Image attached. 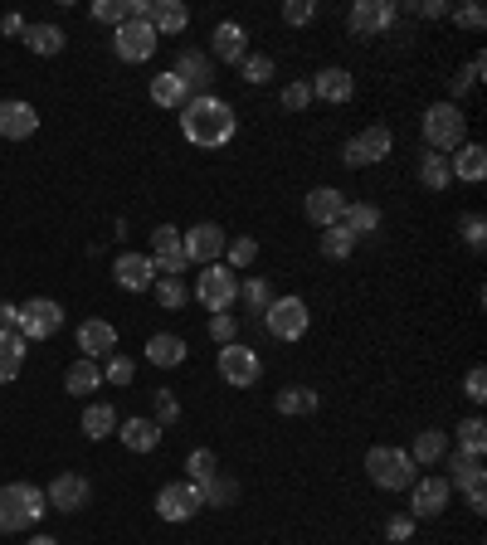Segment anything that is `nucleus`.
I'll return each instance as SVG.
<instances>
[{"label":"nucleus","instance_id":"1","mask_svg":"<svg viewBox=\"0 0 487 545\" xmlns=\"http://www.w3.org/2000/svg\"><path fill=\"white\" fill-rule=\"evenodd\" d=\"M234 132H239V117H234V108H229L225 98H215V93H200V98H190L186 108H181V137H186L190 146H200V151L229 146Z\"/></svg>","mask_w":487,"mask_h":545},{"label":"nucleus","instance_id":"2","mask_svg":"<svg viewBox=\"0 0 487 545\" xmlns=\"http://www.w3.org/2000/svg\"><path fill=\"white\" fill-rule=\"evenodd\" d=\"M44 511H49L44 487H35V482H5V487H0V536L30 531Z\"/></svg>","mask_w":487,"mask_h":545},{"label":"nucleus","instance_id":"3","mask_svg":"<svg viewBox=\"0 0 487 545\" xmlns=\"http://www.w3.org/2000/svg\"><path fill=\"white\" fill-rule=\"evenodd\" d=\"M366 477H371L380 492H410L419 468H414L410 448H395V443H375L366 453Z\"/></svg>","mask_w":487,"mask_h":545},{"label":"nucleus","instance_id":"4","mask_svg":"<svg viewBox=\"0 0 487 545\" xmlns=\"http://www.w3.org/2000/svg\"><path fill=\"white\" fill-rule=\"evenodd\" d=\"M419 127H424V142H429V151H458V146L468 142V117H463V108L458 103H434V108H424V117H419Z\"/></svg>","mask_w":487,"mask_h":545},{"label":"nucleus","instance_id":"5","mask_svg":"<svg viewBox=\"0 0 487 545\" xmlns=\"http://www.w3.org/2000/svg\"><path fill=\"white\" fill-rule=\"evenodd\" d=\"M190 297L215 317V312H229L234 302H239V273L225 268V263H205V273H200V283L190 288Z\"/></svg>","mask_w":487,"mask_h":545},{"label":"nucleus","instance_id":"6","mask_svg":"<svg viewBox=\"0 0 487 545\" xmlns=\"http://www.w3.org/2000/svg\"><path fill=\"white\" fill-rule=\"evenodd\" d=\"M259 322H263V331H268L273 341H302L307 327H312V312H307L302 297H273Z\"/></svg>","mask_w":487,"mask_h":545},{"label":"nucleus","instance_id":"7","mask_svg":"<svg viewBox=\"0 0 487 545\" xmlns=\"http://www.w3.org/2000/svg\"><path fill=\"white\" fill-rule=\"evenodd\" d=\"M215 370L225 375V385H234V390H254L263 380V356L254 346H244V341H229L215 356Z\"/></svg>","mask_w":487,"mask_h":545},{"label":"nucleus","instance_id":"8","mask_svg":"<svg viewBox=\"0 0 487 545\" xmlns=\"http://www.w3.org/2000/svg\"><path fill=\"white\" fill-rule=\"evenodd\" d=\"M395 20H400V5H395V0H356V5L346 10V30H351L356 39L390 35Z\"/></svg>","mask_w":487,"mask_h":545},{"label":"nucleus","instance_id":"9","mask_svg":"<svg viewBox=\"0 0 487 545\" xmlns=\"http://www.w3.org/2000/svg\"><path fill=\"white\" fill-rule=\"evenodd\" d=\"M395 151V132L385 127V122H375L366 132H356L351 142L341 146V161L351 166V171H361V166H375V161H385Z\"/></svg>","mask_w":487,"mask_h":545},{"label":"nucleus","instance_id":"10","mask_svg":"<svg viewBox=\"0 0 487 545\" xmlns=\"http://www.w3.org/2000/svg\"><path fill=\"white\" fill-rule=\"evenodd\" d=\"M205 511V497H200V487L181 477V482H166L161 492H156V516L161 521H190V516H200Z\"/></svg>","mask_w":487,"mask_h":545},{"label":"nucleus","instance_id":"11","mask_svg":"<svg viewBox=\"0 0 487 545\" xmlns=\"http://www.w3.org/2000/svg\"><path fill=\"white\" fill-rule=\"evenodd\" d=\"M151 263H156V278H186V249H181V229L176 224H156L151 229Z\"/></svg>","mask_w":487,"mask_h":545},{"label":"nucleus","instance_id":"12","mask_svg":"<svg viewBox=\"0 0 487 545\" xmlns=\"http://www.w3.org/2000/svg\"><path fill=\"white\" fill-rule=\"evenodd\" d=\"M64 327V307L54 302V297H30L25 307H20V336L25 341H49L54 331Z\"/></svg>","mask_w":487,"mask_h":545},{"label":"nucleus","instance_id":"13","mask_svg":"<svg viewBox=\"0 0 487 545\" xmlns=\"http://www.w3.org/2000/svg\"><path fill=\"white\" fill-rule=\"evenodd\" d=\"M156 30H151L147 20H127V25H117L113 30V49L122 64H147L151 54H156Z\"/></svg>","mask_w":487,"mask_h":545},{"label":"nucleus","instance_id":"14","mask_svg":"<svg viewBox=\"0 0 487 545\" xmlns=\"http://www.w3.org/2000/svg\"><path fill=\"white\" fill-rule=\"evenodd\" d=\"M449 502H453L449 477H414V487H410V516L414 521H434V516H444Z\"/></svg>","mask_w":487,"mask_h":545},{"label":"nucleus","instance_id":"15","mask_svg":"<svg viewBox=\"0 0 487 545\" xmlns=\"http://www.w3.org/2000/svg\"><path fill=\"white\" fill-rule=\"evenodd\" d=\"M225 244H229V234L220 229V224H210V219L181 234L186 263H220V258H225Z\"/></svg>","mask_w":487,"mask_h":545},{"label":"nucleus","instance_id":"16","mask_svg":"<svg viewBox=\"0 0 487 545\" xmlns=\"http://www.w3.org/2000/svg\"><path fill=\"white\" fill-rule=\"evenodd\" d=\"M88 497H93V487H88V477L78 473H59L49 487H44V502H49V511H83L88 507Z\"/></svg>","mask_w":487,"mask_h":545},{"label":"nucleus","instance_id":"17","mask_svg":"<svg viewBox=\"0 0 487 545\" xmlns=\"http://www.w3.org/2000/svg\"><path fill=\"white\" fill-rule=\"evenodd\" d=\"M78 351H83V361H103V356H113L117 351V327L108 317H88V322H78Z\"/></svg>","mask_w":487,"mask_h":545},{"label":"nucleus","instance_id":"18","mask_svg":"<svg viewBox=\"0 0 487 545\" xmlns=\"http://www.w3.org/2000/svg\"><path fill=\"white\" fill-rule=\"evenodd\" d=\"M171 73L186 83L190 98H200V93L215 88V64H210V54H200V49H181V59H176V69Z\"/></svg>","mask_w":487,"mask_h":545},{"label":"nucleus","instance_id":"19","mask_svg":"<svg viewBox=\"0 0 487 545\" xmlns=\"http://www.w3.org/2000/svg\"><path fill=\"white\" fill-rule=\"evenodd\" d=\"M35 127H39V112L25 98H5L0 103V142H25V137H35Z\"/></svg>","mask_w":487,"mask_h":545},{"label":"nucleus","instance_id":"20","mask_svg":"<svg viewBox=\"0 0 487 545\" xmlns=\"http://www.w3.org/2000/svg\"><path fill=\"white\" fill-rule=\"evenodd\" d=\"M341 210H346V195H341L337 185H317V190L302 200V215L312 219L317 229H332V224H341Z\"/></svg>","mask_w":487,"mask_h":545},{"label":"nucleus","instance_id":"21","mask_svg":"<svg viewBox=\"0 0 487 545\" xmlns=\"http://www.w3.org/2000/svg\"><path fill=\"white\" fill-rule=\"evenodd\" d=\"M444 463H449V487H458L463 497H468V492H483V482H487L483 458H473V453H458V448H449V453H444Z\"/></svg>","mask_w":487,"mask_h":545},{"label":"nucleus","instance_id":"22","mask_svg":"<svg viewBox=\"0 0 487 545\" xmlns=\"http://www.w3.org/2000/svg\"><path fill=\"white\" fill-rule=\"evenodd\" d=\"M113 278H117V288L147 292L151 283H156V263H151V254H117Z\"/></svg>","mask_w":487,"mask_h":545},{"label":"nucleus","instance_id":"23","mask_svg":"<svg viewBox=\"0 0 487 545\" xmlns=\"http://www.w3.org/2000/svg\"><path fill=\"white\" fill-rule=\"evenodd\" d=\"M312 98H322V103H332V108H341V103H351V93H356V78H351V69H322L312 83Z\"/></svg>","mask_w":487,"mask_h":545},{"label":"nucleus","instance_id":"24","mask_svg":"<svg viewBox=\"0 0 487 545\" xmlns=\"http://www.w3.org/2000/svg\"><path fill=\"white\" fill-rule=\"evenodd\" d=\"M210 54L225 59V64H244V54H249V35H244V25L220 20V25L210 30Z\"/></svg>","mask_w":487,"mask_h":545},{"label":"nucleus","instance_id":"25","mask_svg":"<svg viewBox=\"0 0 487 545\" xmlns=\"http://www.w3.org/2000/svg\"><path fill=\"white\" fill-rule=\"evenodd\" d=\"M449 171H453V181H468V185L487 181V146L483 142H463L449 156Z\"/></svg>","mask_w":487,"mask_h":545},{"label":"nucleus","instance_id":"26","mask_svg":"<svg viewBox=\"0 0 487 545\" xmlns=\"http://www.w3.org/2000/svg\"><path fill=\"white\" fill-rule=\"evenodd\" d=\"M341 229L361 244V239H371V234H380V205H371V200H346V210H341Z\"/></svg>","mask_w":487,"mask_h":545},{"label":"nucleus","instance_id":"27","mask_svg":"<svg viewBox=\"0 0 487 545\" xmlns=\"http://www.w3.org/2000/svg\"><path fill=\"white\" fill-rule=\"evenodd\" d=\"M190 346L186 336H176V331H156V336H147V361L161 365V370H176V365H186Z\"/></svg>","mask_w":487,"mask_h":545},{"label":"nucleus","instance_id":"28","mask_svg":"<svg viewBox=\"0 0 487 545\" xmlns=\"http://www.w3.org/2000/svg\"><path fill=\"white\" fill-rule=\"evenodd\" d=\"M147 25H151V30H156V39H166V35H186L190 10H186V5H181V0H151Z\"/></svg>","mask_w":487,"mask_h":545},{"label":"nucleus","instance_id":"29","mask_svg":"<svg viewBox=\"0 0 487 545\" xmlns=\"http://www.w3.org/2000/svg\"><path fill=\"white\" fill-rule=\"evenodd\" d=\"M25 356H30V341H25L20 331H0V385L20 380V370H25Z\"/></svg>","mask_w":487,"mask_h":545},{"label":"nucleus","instance_id":"30","mask_svg":"<svg viewBox=\"0 0 487 545\" xmlns=\"http://www.w3.org/2000/svg\"><path fill=\"white\" fill-rule=\"evenodd\" d=\"M273 409L288 414V419H302V414H317V409H322V395L307 390V385H283V390L273 395Z\"/></svg>","mask_w":487,"mask_h":545},{"label":"nucleus","instance_id":"31","mask_svg":"<svg viewBox=\"0 0 487 545\" xmlns=\"http://www.w3.org/2000/svg\"><path fill=\"white\" fill-rule=\"evenodd\" d=\"M117 438H122L127 453H151V448H161V429H156L151 419H122V424H117Z\"/></svg>","mask_w":487,"mask_h":545},{"label":"nucleus","instance_id":"32","mask_svg":"<svg viewBox=\"0 0 487 545\" xmlns=\"http://www.w3.org/2000/svg\"><path fill=\"white\" fill-rule=\"evenodd\" d=\"M151 103H156V108H166V112H181L190 103V93H186V83H181V78H176V73L166 69V73H156V78H151Z\"/></svg>","mask_w":487,"mask_h":545},{"label":"nucleus","instance_id":"33","mask_svg":"<svg viewBox=\"0 0 487 545\" xmlns=\"http://www.w3.org/2000/svg\"><path fill=\"white\" fill-rule=\"evenodd\" d=\"M419 185H424L429 195H444L453 185V171H449V156H444V151H424V156H419Z\"/></svg>","mask_w":487,"mask_h":545},{"label":"nucleus","instance_id":"34","mask_svg":"<svg viewBox=\"0 0 487 545\" xmlns=\"http://www.w3.org/2000/svg\"><path fill=\"white\" fill-rule=\"evenodd\" d=\"M25 44H30V54H39V59H54V54H64L69 35H64L59 25L39 20V25H25Z\"/></svg>","mask_w":487,"mask_h":545},{"label":"nucleus","instance_id":"35","mask_svg":"<svg viewBox=\"0 0 487 545\" xmlns=\"http://www.w3.org/2000/svg\"><path fill=\"white\" fill-rule=\"evenodd\" d=\"M64 390H69V395H78V400H83V395H93V390H103V365H98V361H83V356H78V361L64 370Z\"/></svg>","mask_w":487,"mask_h":545},{"label":"nucleus","instance_id":"36","mask_svg":"<svg viewBox=\"0 0 487 545\" xmlns=\"http://www.w3.org/2000/svg\"><path fill=\"white\" fill-rule=\"evenodd\" d=\"M444 453H449V434L444 429H424V434H414V468H429V463H444Z\"/></svg>","mask_w":487,"mask_h":545},{"label":"nucleus","instance_id":"37","mask_svg":"<svg viewBox=\"0 0 487 545\" xmlns=\"http://www.w3.org/2000/svg\"><path fill=\"white\" fill-rule=\"evenodd\" d=\"M200 497H205V507H220V511H225V507H234V502H239V482H234V477L220 468L210 482H200Z\"/></svg>","mask_w":487,"mask_h":545},{"label":"nucleus","instance_id":"38","mask_svg":"<svg viewBox=\"0 0 487 545\" xmlns=\"http://www.w3.org/2000/svg\"><path fill=\"white\" fill-rule=\"evenodd\" d=\"M78 424H83V434H88V438H108V434H117V424H122V419H117L113 404H88Z\"/></svg>","mask_w":487,"mask_h":545},{"label":"nucleus","instance_id":"39","mask_svg":"<svg viewBox=\"0 0 487 545\" xmlns=\"http://www.w3.org/2000/svg\"><path fill=\"white\" fill-rule=\"evenodd\" d=\"M317 249H322V258H332V263H346V258L356 254V239H351L341 224H332V229H322Z\"/></svg>","mask_w":487,"mask_h":545},{"label":"nucleus","instance_id":"40","mask_svg":"<svg viewBox=\"0 0 487 545\" xmlns=\"http://www.w3.org/2000/svg\"><path fill=\"white\" fill-rule=\"evenodd\" d=\"M487 448V424L478 414H468V419H458V453H473V458H483Z\"/></svg>","mask_w":487,"mask_h":545},{"label":"nucleus","instance_id":"41","mask_svg":"<svg viewBox=\"0 0 487 545\" xmlns=\"http://www.w3.org/2000/svg\"><path fill=\"white\" fill-rule=\"evenodd\" d=\"M151 292H156V302H161L166 312H181V307L190 302L186 278H156V283H151Z\"/></svg>","mask_w":487,"mask_h":545},{"label":"nucleus","instance_id":"42","mask_svg":"<svg viewBox=\"0 0 487 545\" xmlns=\"http://www.w3.org/2000/svg\"><path fill=\"white\" fill-rule=\"evenodd\" d=\"M254 258H259V239H249V234H239V239L225 244V268H234V273L254 268Z\"/></svg>","mask_w":487,"mask_h":545},{"label":"nucleus","instance_id":"43","mask_svg":"<svg viewBox=\"0 0 487 545\" xmlns=\"http://www.w3.org/2000/svg\"><path fill=\"white\" fill-rule=\"evenodd\" d=\"M458 234H463V244H468L473 254H483V249H487V219L478 215V210L458 215Z\"/></svg>","mask_w":487,"mask_h":545},{"label":"nucleus","instance_id":"44","mask_svg":"<svg viewBox=\"0 0 487 545\" xmlns=\"http://www.w3.org/2000/svg\"><path fill=\"white\" fill-rule=\"evenodd\" d=\"M215 473H220V458H215L210 448H195V453L186 458V477L195 482V487H200V482H210Z\"/></svg>","mask_w":487,"mask_h":545},{"label":"nucleus","instance_id":"45","mask_svg":"<svg viewBox=\"0 0 487 545\" xmlns=\"http://www.w3.org/2000/svg\"><path fill=\"white\" fill-rule=\"evenodd\" d=\"M273 297H278V292H273V283H268V278H249V283H239V302H249L259 317L268 312V302H273Z\"/></svg>","mask_w":487,"mask_h":545},{"label":"nucleus","instance_id":"46","mask_svg":"<svg viewBox=\"0 0 487 545\" xmlns=\"http://www.w3.org/2000/svg\"><path fill=\"white\" fill-rule=\"evenodd\" d=\"M156 429H171V424H181V404H176V390L171 385H161L156 390V419H151Z\"/></svg>","mask_w":487,"mask_h":545},{"label":"nucleus","instance_id":"47","mask_svg":"<svg viewBox=\"0 0 487 545\" xmlns=\"http://www.w3.org/2000/svg\"><path fill=\"white\" fill-rule=\"evenodd\" d=\"M312 20H317V0H288L283 5V25L288 30H307Z\"/></svg>","mask_w":487,"mask_h":545},{"label":"nucleus","instance_id":"48","mask_svg":"<svg viewBox=\"0 0 487 545\" xmlns=\"http://www.w3.org/2000/svg\"><path fill=\"white\" fill-rule=\"evenodd\" d=\"M239 73H244V83H249V88H259V83L273 78V59H268V54H244Z\"/></svg>","mask_w":487,"mask_h":545},{"label":"nucleus","instance_id":"49","mask_svg":"<svg viewBox=\"0 0 487 545\" xmlns=\"http://www.w3.org/2000/svg\"><path fill=\"white\" fill-rule=\"evenodd\" d=\"M98 25H127V0H93V10H88Z\"/></svg>","mask_w":487,"mask_h":545},{"label":"nucleus","instance_id":"50","mask_svg":"<svg viewBox=\"0 0 487 545\" xmlns=\"http://www.w3.org/2000/svg\"><path fill=\"white\" fill-rule=\"evenodd\" d=\"M449 20L458 25V30H483L487 10H483V5H449Z\"/></svg>","mask_w":487,"mask_h":545},{"label":"nucleus","instance_id":"51","mask_svg":"<svg viewBox=\"0 0 487 545\" xmlns=\"http://www.w3.org/2000/svg\"><path fill=\"white\" fill-rule=\"evenodd\" d=\"M278 103H283V112H307L312 108V88L298 78V83H288V88L278 93Z\"/></svg>","mask_w":487,"mask_h":545},{"label":"nucleus","instance_id":"52","mask_svg":"<svg viewBox=\"0 0 487 545\" xmlns=\"http://www.w3.org/2000/svg\"><path fill=\"white\" fill-rule=\"evenodd\" d=\"M103 380H108V385H132V380H137V361H132V356H108Z\"/></svg>","mask_w":487,"mask_h":545},{"label":"nucleus","instance_id":"53","mask_svg":"<svg viewBox=\"0 0 487 545\" xmlns=\"http://www.w3.org/2000/svg\"><path fill=\"white\" fill-rule=\"evenodd\" d=\"M210 336H215V346H229V341H239V322L229 312H215L210 317Z\"/></svg>","mask_w":487,"mask_h":545},{"label":"nucleus","instance_id":"54","mask_svg":"<svg viewBox=\"0 0 487 545\" xmlns=\"http://www.w3.org/2000/svg\"><path fill=\"white\" fill-rule=\"evenodd\" d=\"M463 395H468L473 404L487 400V370H483V365H473V370L463 375Z\"/></svg>","mask_w":487,"mask_h":545},{"label":"nucleus","instance_id":"55","mask_svg":"<svg viewBox=\"0 0 487 545\" xmlns=\"http://www.w3.org/2000/svg\"><path fill=\"white\" fill-rule=\"evenodd\" d=\"M385 536H390V541H410V536H414V516H410V511H405V516H390V521H385Z\"/></svg>","mask_w":487,"mask_h":545},{"label":"nucleus","instance_id":"56","mask_svg":"<svg viewBox=\"0 0 487 545\" xmlns=\"http://www.w3.org/2000/svg\"><path fill=\"white\" fill-rule=\"evenodd\" d=\"M424 20H449V0H424V5H414Z\"/></svg>","mask_w":487,"mask_h":545},{"label":"nucleus","instance_id":"57","mask_svg":"<svg viewBox=\"0 0 487 545\" xmlns=\"http://www.w3.org/2000/svg\"><path fill=\"white\" fill-rule=\"evenodd\" d=\"M20 327V307L15 302H0V331H15Z\"/></svg>","mask_w":487,"mask_h":545},{"label":"nucleus","instance_id":"58","mask_svg":"<svg viewBox=\"0 0 487 545\" xmlns=\"http://www.w3.org/2000/svg\"><path fill=\"white\" fill-rule=\"evenodd\" d=\"M468 88H473V83H468V73H453V78H449V103H458Z\"/></svg>","mask_w":487,"mask_h":545},{"label":"nucleus","instance_id":"59","mask_svg":"<svg viewBox=\"0 0 487 545\" xmlns=\"http://www.w3.org/2000/svg\"><path fill=\"white\" fill-rule=\"evenodd\" d=\"M0 30H5L10 39H25V20H20V15H5V20H0Z\"/></svg>","mask_w":487,"mask_h":545},{"label":"nucleus","instance_id":"60","mask_svg":"<svg viewBox=\"0 0 487 545\" xmlns=\"http://www.w3.org/2000/svg\"><path fill=\"white\" fill-rule=\"evenodd\" d=\"M483 69H487V59H483V54H473V59H468V69H463V73H468V83H478Z\"/></svg>","mask_w":487,"mask_h":545},{"label":"nucleus","instance_id":"61","mask_svg":"<svg viewBox=\"0 0 487 545\" xmlns=\"http://www.w3.org/2000/svg\"><path fill=\"white\" fill-rule=\"evenodd\" d=\"M468 511H473V516H483V511H487V502H483V492H468Z\"/></svg>","mask_w":487,"mask_h":545},{"label":"nucleus","instance_id":"62","mask_svg":"<svg viewBox=\"0 0 487 545\" xmlns=\"http://www.w3.org/2000/svg\"><path fill=\"white\" fill-rule=\"evenodd\" d=\"M30 545H59L54 536H30Z\"/></svg>","mask_w":487,"mask_h":545}]
</instances>
